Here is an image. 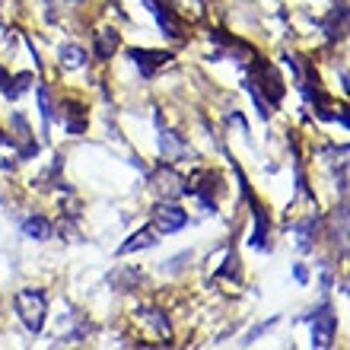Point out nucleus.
Wrapping results in <instances>:
<instances>
[{
  "mask_svg": "<svg viewBox=\"0 0 350 350\" xmlns=\"http://www.w3.org/2000/svg\"><path fill=\"white\" fill-rule=\"evenodd\" d=\"M13 306H16L19 322L26 325L29 334H42L45 332V319H48V299L42 290L36 286H23L13 293Z\"/></svg>",
  "mask_w": 350,
  "mask_h": 350,
  "instance_id": "f257e3e1",
  "label": "nucleus"
},
{
  "mask_svg": "<svg viewBox=\"0 0 350 350\" xmlns=\"http://www.w3.org/2000/svg\"><path fill=\"white\" fill-rule=\"evenodd\" d=\"M334 332H338V315L328 303H322L312 312V347L325 350L334 344Z\"/></svg>",
  "mask_w": 350,
  "mask_h": 350,
  "instance_id": "f03ea898",
  "label": "nucleus"
},
{
  "mask_svg": "<svg viewBox=\"0 0 350 350\" xmlns=\"http://www.w3.org/2000/svg\"><path fill=\"white\" fill-rule=\"evenodd\" d=\"M188 223V213L178 207V204H169V201H163L153 211V226H157V232L159 236H169V232H178Z\"/></svg>",
  "mask_w": 350,
  "mask_h": 350,
  "instance_id": "7ed1b4c3",
  "label": "nucleus"
},
{
  "mask_svg": "<svg viewBox=\"0 0 350 350\" xmlns=\"http://www.w3.org/2000/svg\"><path fill=\"white\" fill-rule=\"evenodd\" d=\"M128 57L134 61L140 77H153L157 70H163V67L172 61V55H166V51H150V48H131Z\"/></svg>",
  "mask_w": 350,
  "mask_h": 350,
  "instance_id": "20e7f679",
  "label": "nucleus"
},
{
  "mask_svg": "<svg viewBox=\"0 0 350 350\" xmlns=\"http://www.w3.org/2000/svg\"><path fill=\"white\" fill-rule=\"evenodd\" d=\"M144 7H147L150 13H153V19H157V26L163 29V36H169V38H182V36H185L182 19L175 16V13L166 7V3H159V0H144Z\"/></svg>",
  "mask_w": 350,
  "mask_h": 350,
  "instance_id": "39448f33",
  "label": "nucleus"
},
{
  "mask_svg": "<svg viewBox=\"0 0 350 350\" xmlns=\"http://www.w3.org/2000/svg\"><path fill=\"white\" fill-rule=\"evenodd\" d=\"M153 185L163 198H175V194H188V178L182 172H175L172 166H159L153 172Z\"/></svg>",
  "mask_w": 350,
  "mask_h": 350,
  "instance_id": "423d86ee",
  "label": "nucleus"
},
{
  "mask_svg": "<svg viewBox=\"0 0 350 350\" xmlns=\"http://www.w3.org/2000/svg\"><path fill=\"white\" fill-rule=\"evenodd\" d=\"M159 242V232H157V226L150 223V226H140L137 232H131L128 239L118 245V255H134V252H144V249H153Z\"/></svg>",
  "mask_w": 350,
  "mask_h": 350,
  "instance_id": "0eeeda50",
  "label": "nucleus"
},
{
  "mask_svg": "<svg viewBox=\"0 0 350 350\" xmlns=\"http://www.w3.org/2000/svg\"><path fill=\"white\" fill-rule=\"evenodd\" d=\"M10 121H13V128H16V140H13V144H19V157H23V159L36 157V153H38V144H36V140H32V131H29V121L23 118L19 111H16V115H13V118H10Z\"/></svg>",
  "mask_w": 350,
  "mask_h": 350,
  "instance_id": "6e6552de",
  "label": "nucleus"
},
{
  "mask_svg": "<svg viewBox=\"0 0 350 350\" xmlns=\"http://www.w3.org/2000/svg\"><path fill=\"white\" fill-rule=\"evenodd\" d=\"M255 70H258L261 83H267L265 86V90H267V102H271V105H277V102L284 99V80H280V74H277V67L274 64H258Z\"/></svg>",
  "mask_w": 350,
  "mask_h": 350,
  "instance_id": "1a4fd4ad",
  "label": "nucleus"
},
{
  "mask_svg": "<svg viewBox=\"0 0 350 350\" xmlns=\"http://www.w3.org/2000/svg\"><path fill=\"white\" fill-rule=\"evenodd\" d=\"M51 232H55V226H51V220H45L42 213H32V217L23 220V236H26V239L45 242V239H51Z\"/></svg>",
  "mask_w": 350,
  "mask_h": 350,
  "instance_id": "9d476101",
  "label": "nucleus"
},
{
  "mask_svg": "<svg viewBox=\"0 0 350 350\" xmlns=\"http://www.w3.org/2000/svg\"><path fill=\"white\" fill-rule=\"evenodd\" d=\"M137 312H140V319H144V322H147L150 328L159 334V338H166V341L172 338V325H169L166 312H159L157 306H140Z\"/></svg>",
  "mask_w": 350,
  "mask_h": 350,
  "instance_id": "9b49d317",
  "label": "nucleus"
},
{
  "mask_svg": "<svg viewBox=\"0 0 350 350\" xmlns=\"http://www.w3.org/2000/svg\"><path fill=\"white\" fill-rule=\"evenodd\" d=\"M57 61H61V67H67V70H80V67H86L90 55H86V48H80V45H61L57 48Z\"/></svg>",
  "mask_w": 350,
  "mask_h": 350,
  "instance_id": "f8f14e48",
  "label": "nucleus"
},
{
  "mask_svg": "<svg viewBox=\"0 0 350 350\" xmlns=\"http://www.w3.org/2000/svg\"><path fill=\"white\" fill-rule=\"evenodd\" d=\"M252 213H255V226H252V245L255 249H267V211L258 201L252 204Z\"/></svg>",
  "mask_w": 350,
  "mask_h": 350,
  "instance_id": "ddd939ff",
  "label": "nucleus"
},
{
  "mask_svg": "<svg viewBox=\"0 0 350 350\" xmlns=\"http://www.w3.org/2000/svg\"><path fill=\"white\" fill-rule=\"evenodd\" d=\"M159 153L166 159H178L188 153V147H185V140L178 137V134H172V131H159Z\"/></svg>",
  "mask_w": 350,
  "mask_h": 350,
  "instance_id": "4468645a",
  "label": "nucleus"
},
{
  "mask_svg": "<svg viewBox=\"0 0 350 350\" xmlns=\"http://www.w3.org/2000/svg\"><path fill=\"white\" fill-rule=\"evenodd\" d=\"M118 45H121L118 32H115V29H102L99 36H96V57H99V61H109V57L118 51Z\"/></svg>",
  "mask_w": 350,
  "mask_h": 350,
  "instance_id": "2eb2a0df",
  "label": "nucleus"
},
{
  "mask_svg": "<svg viewBox=\"0 0 350 350\" xmlns=\"http://www.w3.org/2000/svg\"><path fill=\"white\" fill-rule=\"evenodd\" d=\"M64 121H67V131L70 134H83L86 131V111L80 102H64Z\"/></svg>",
  "mask_w": 350,
  "mask_h": 350,
  "instance_id": "dca6fc26",
  "label": "nucleus"
},
{
  "mask_svg": "<svg viewBox=\"0 0 350 350\" xmlns=\"http://www.w3.org/2000/svg\"><path fill=\"white\" fill-rule=\"evenodd\" d=\"M36 99H38V111H42V121H45V131L51 128V121H55V102H51V92H48L45 83L36 86Z\"/></svg>",
  "mask_w": 350,
  "mask_h": 350,
  "instance_id": "f3484780",
  "label": "nucleus"
},
{
  "mask_svg": "<svg viewBox=\"0 0 350 350\" xmlns=\"http://www.w3.org/2000/svg\"><path fill=\"white\" fill-rule=\"evenodd\" d=\"M315 226H319V220L315 217H309V220H303V223H296V245L299 249H312V236H315Z\"/></svg>",
  "mask_w": 350,
  "mask_h": 350,
  "instance_id": "a211bd4d",
  "label": "nucleus"
},
{
  "mask_svg": "<svg viewBox=\"0 0 350 350\" xmlns=\"http://www.w3.org/2000/svg\"><path fill=\"white\" fill-rule=\"evenodd\" d=\"M29 83H32V74H19V77H13V80H10V99H19V96H23V92L29 90Z\"/></svg>",
  "mask_w": 350,
  "mask_h": 350,
  "instance_id": "6ab92c4d",
  "label": "nucleus"
},
{
  "mask_svg": "<svg viewBox=\"0 0 350 350\" xmlns=\"http://www.w3.org/2000/svg\"><path fill=\"white\" fill-rule=\"evenodd\" d=\"M239 258H236V252H230V258H226V267L217 271V277H232V280H239Z\"/></svg>",
  "mask_w": 350,
  "mask_h": 350,
  "instance_id": "aec40b11",
  "label": "nucleus"
},
{
  "mask_svg": "<svg viewBox=\"0 0 350 350\" xmlns=\"http://www.w3.org/2000/svg\"><path fill=\"white\" fill-rule=\"evenodd\" d=\"M185 258H191V252H182V255H175V258H169L166 265H163V271H166V274H175V271H182V261Z\"/></svg>",
  "mask_w": 350,
  "mask_h": 350,
  "instance_id": "412c9836",
  "label": "nucleus"
},
{
  "mask_svg": "<svg viewBox=\"0 0 350 350\" xmlns=\"http://www.w3.org/2000/svg\"><path fill=\"white\" fill-rule=\"evenodd\" d=\"M230 124H232V128H239V131H242V137H249V128H245V118H242V115L230 111Z\"/></svg>",
  "mask_w": 350,
  "mask_h": 350,
  "instance_id": "4be33fe9",
  "label": "nucleus"
},
{
  "mask_svg": "<svg viewBox=\"0 0 350 350\" xmlns=\"http://www.w3.org/2000/svg\"><path fill=\"white\" fill-rule=\"evenodd\" d=\"M293 277H296V284H309V271H306V265H293Z\"/></svg>",
  "mask_w": 350,
  "mask_h": 350,
  "instance_id": "5701e85b",
  "label": "nucleus"
},
{
  "mask_svg": "<svg viewBox=\"0 0 350 350\" xmlns=\"http://www.w3.org/2000/svg\"><path fill=\"white\" fill-rule=\"evenodd\" d=\"M10 80H13V77H10L7 70L0 67V92H3V96H7V92H10Z\"/></svg>",
  "mask_w": 350,
  "mask_h": 350,
  "instance_id": "b1692460",
  "label": "nucleus"
},
{
  "mask_svg": "<svg viewBox=\"0 0 350 350\" xmlns=\"http://www.w3.org/2000/svg\"><path fill=\"white\" fill-rule=\"evenodd\" d=\"M64 3H80V0H64Z\"/></svg>",
  "mask_w": 350,
  "mask_h": 350,
  "instance_id": "393cba45",
  "label": "nucleus"
}]
</instances>
